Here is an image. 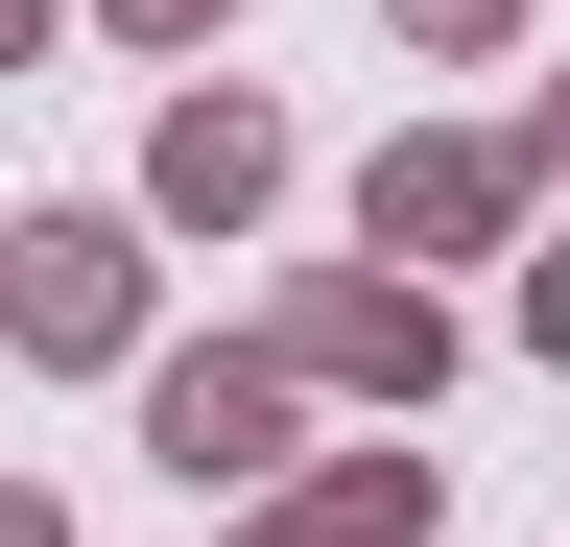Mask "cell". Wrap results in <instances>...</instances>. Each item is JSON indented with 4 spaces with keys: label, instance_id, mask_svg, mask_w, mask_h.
Wrapping results in <instances>:
<instances>
[{
    "label": "cell",
    "instance_id": "52a82bcc",
    "mask_svg": "<svg viewBox=\"0 0 570 547\" xmlns=\"http://www.w3.org/2000/svg\"><path fill=\"white\" fill-rule=\"evenodd\" d=\"M404 25H428V48H499V0H404Z\"/></svg>",
    "mask_w": 570,
    "mask_h": 547
},
{
    "label": "cell",
    "instance_id": "8992f818",
    "mask_svg": "<svg viewBox=\"0 0 570 547\" xmlns=\"http://www.w3.org/2000/svg\"><path fill=\"white\" fill-rule=\"evenodd\" d=\"M309 358H333V381H428V310H404V286H309Z\"/></svg>",
    "mask_w": 570,
    "mask_h": 547
},
{
    "label": "cell",
    "instance_id": "5b68a950",
    "mask_svg": "<svg viewBox=\"0 0 570 547\" xmlns=\"http://www.w3.org/2000/svg\"><path fill=\"white\" fill-rule=\"evenodd\" d=\"M262 547H428V476H404V452H356V476H333V500H285Z\"/></svg>",
    "mask_w": 570,
    "mask_h": 547
},
{
    "label": "cell",
    "instance_id": "30bf717a",
    "mask_svg": "<svg viewBox=\"0 0 570 547\" xmlns=\"http://www.w3.org/2000/svg\"><path fill=\"white\" fill-rule=\"evenodd\" d=\"M24 48H48V0H0V72H24Z\"/></svg>",
    "mask_w": 570,
    "mask_h": 547
},
{
    "label": "cell",
    "instance_id": "9c48e42d",
    "mask_svg": "<svg viewBox=\"0 0 570 547\" xmlns=\"http://www.w3.org/2000/svg\"><path fill=\"white\" fill-rule=\"evenodd\" d=\"M523 333H547V358H570V262H547V286H523Z\"/></svg>",
    "mask_w": 570,
    "mask_h": 547
},
{
    "label": "cell",
    "instance_id": "7a4b0ae2",
    "mask_svg": "<svg viewBox=\"0 0 570 547\" xmlns=\"http://www.w3.org/2000/svg\"><path fill=\"white\" fill-rule=\"evenodd\" d=\"M262 167H285L262 96H167V144H142V191H167V215H262Z\"/></svg>",
    "mask_w": 570,
    "mask_h": 547
},
{
    "label": "cell",
    "instance_id": "8fae6325",
    "mask_svg": "<svg viewBox=\"0 0 570 547\" xmlns=\"http://www.w3.org/2000/svg\"><path fill=\"white\" fill-rule=\"evenodd\" d=\"M0 547H71V524H48V500H0Z\"/></svg>",
    "mask_w": 570,
    "mask_h": 547
},
{
    "label": "cell",
    "instance_id": "ba28073f",
    "mask_svg": "<svg viewBox=\"0 0 570 547\" xmlns=\"http://www.w3.org/2000/svg\"><path fill=\"white\" fill-rule=\"evenodd\" d=\"M119 25H142V48H190V25H214V0H119Z\"/></svg>",
    "mask_w": 570,
    "mask_h": 547
},
{
    "label": "cell",
    "instance_id": "6da1fadb",
    "mask_svg": "<svg viewBox=\"0 0 570 547\" xmlns=\"http://www.w3.org/2000/svg\"><path fill=\"white\" fill-rule=\"evenodd\" d=\"M0 310H24V358H119V310H142V262H119V215H48L24 262H0Z\"/></svg>",
    "mask_w": 570,
    "mask_h": 547
},
{
    "label": "cell",
    "instance_id": "3957f363",
    "mask_svg": "<svg viewBox=\"0 0 570 547\" xmlns=\"http://www.w3.org/2000/svg\"><path fill=\"white\" fill-rule=\"evenodd\" d=\"M499 191H523L499 144H404L381 191H356V215H381V262H404V238H499Z\"/></svg>",
    "mask_w": 570,
    "mask_h": 547
},
{
    "label": "cell",
    "instance_id": "277c9868",
    "mask_svg": "<svg viewBox=\"0 0 570 547\" xmlns=\"http://www.w3.org/2000/svg\"><path fill=\"white\" fill-rule=\"evenodd\" d=\"M262 429H285L262 358H167V476H262Z\"/></svg>",
    "mask_w": 570,
    "mask_h": 547
}]
</instances>
